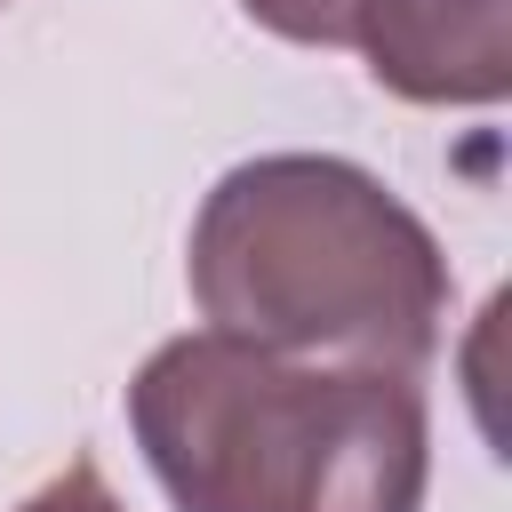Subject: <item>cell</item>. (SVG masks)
Returning a JSON list of instances; mask_svg holds the SVG:
<instances>
[{
	"label": "cell",
	"mask_w": 512,
	"mask_h": 512,
	"mask_svg": "<svg viewBox=\"0 0 512 512\" xmlns=\"http://www.w3.org/2000/svg\"><path fill=\"white\" fill-rule=\"evenodd\" d=\"M184 280L216 336L384 376H424L456 304L432 224L336 152L224 168L192 216Z\"/></svg>",
	"instance_id": "1"
},
{
	"label": "cell",
	"mask_w": 512,
	"mask_h": 512,
	"mask_svg": "<svg viewBox=\"0 0 512 512\" xmlns=\"http://www.w3.org/2000/svg\"><path fill=\"white\" fill-rule=\"evenodd\" d=\"M128 432L176 512H424L432 416L416 376L168 336L128 376Z\"/></svg>",
	"instance_id": "2"
},
{
	"label": "cell",
	"mask_w": 512,
	"mask_h": 512,
	"mask_svg": "<svg viewBox=\"0 0 512 512\" xmlns=\"http://www.w3.org/2000/svg\"><path fill=\"white\" fill-rule=\"evenodd\" d=\"M352 48L400 104H504L512 0H368Z\"/></svg>",
	"instance_id": "3"
},
{
	"label": "cell",
	"mask_w": 512,
	"mask_h": 512,
	"mask_svg": "<svg viewBox=\"0 0 512 512\" xmlns=\"http://www.w3.org/2000/svg\"><path fill=\"white\" fill-rule=\"evenodd\" d=\"M240 8H248L264 32L296 40V48H352L368 0H240Z\"/></svg>",
	"instance_id": "4"
},
{
	"label": "cell",
	"mask_w": 512,
	"mask_h": 512,
	"mask_svg": "<svg viewBox=\"0 0 512 512\" xmlns=\"http://www.w3.org/2000/svg\"><path fill=\"white\" fill-rule=\"evenodd\" d=\"M16 512H120V496H112V488H104V472L80 456V464H64L48 488H32Z\"/></svg>",
	"instance_id": "5"
},
{
	"label": "cell",
	"mask_w": 512,
	"mask_h": 512,
	"mask_svg": "<svg viewBox=\"0 0 512 512\" xmlns=\"http://www.w3.org/2000/svg\"><path fill=\"white\" fill-rule=\"evenodd\" d=\"M0 8H8V0H0Z\"/></svg>",
	"instance_id": "6"
}]
</instances>
